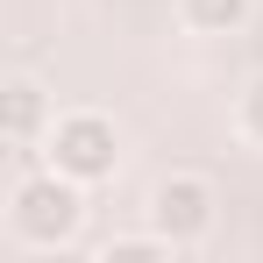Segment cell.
<instances>
[{"label":"cell","instance_id":"obj_1","mask_svg":"<svg viewBox=\"0 0 263 263\" xmlns=\"http://www.w3.org/2000/svg\"><path fill=\"white\" fill-rule=\"evenodd\" d=\"M79 214H86V206H79V178H64V171L14 185V235L36 242V249L71 242V235H79Z\"/></svg>","mask_w":263,"mask_h":263},{"label":"cell","instance_id":"obj_2","mask_svg":"<svg viewBox=\"0 0 263 263\" xmlns=\"http://www.w3.org/2000/svg\"><path fill=\"white\" fill-rule=\"evenodd\" d=\"M50 171L79 178V185L107 178L114 171V121H107V114H64V121L50 128Z\"/></svg>","mask_w":263,"mask_h":263},{"label":"cell","instance_id":"obj_3","mask_svg":"<svg viewBox=\"0 0 263 263\" xmlns=\"http://www.w3.org/2000/svg\"><path fill=\"white\" fill-rule=\"evenodd\" d=\"M149 206H157V235L171 249H185V242H199L214 228V185L206 178H164Z\"/></svg>","mask_w":263,"mask_h":263},{"label":"cell","instance_id":"obj_4","mask_svg":"<svg viewBox=\"0 0 263 263\" xmlns=\"http://www.w3.org/2000/svg\"><path fill=\"white\" fill-rule=\"evenodd\" d=\"M36 128H43V92L29 86V79H14V86H7V135L29 142Z\"/></svg>","mask_w":263,"mask_h":263},{"label":"cell","instance_id":"obj_5","mask_svg":"<svg viewBox=\"0 0 263 263\" xmlns=\"http://www.w3.org/2000/svg\"><path fill=\"white\" fill-rule=\"evenodd\" d=\"M242 14H249V0H185V22H192V29H206V36L242 29Z\"/></svg>","mask_w":263,"mask_h":263},{"label":"cell","instance_id":"obj_6","mask_svg":"<svg viewBox=\"0 0 263 263\" xmlns=\"http://www.w3.org/2000/svg\"><path fill=\"white\" fill-rule=\"evenodd\" d=\"M242 128H249V135L263 142V79H256L249 92H242Z\"/></svg>","mask_w":263,"mask_h":263}]
</instances>
